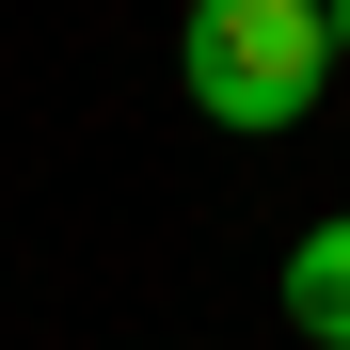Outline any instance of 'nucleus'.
I'll list each match as a JSON object with an SVG mask.
<instances>
[{
  "mask_svg": "<svg viewBox=\"0 0 350 350\" xmlns=\"http://www.w3.org/2000/svg\"><path fill=\"white\" fill-rule=\"evenodd\" d=\"M175 80L207 128H303L334 80V32H319V0H207L175 32Z\"/></svg>",
  "mask_w": 350,
  "mask_h": 350,
  "instance_id": "f257e3e1",
  "label": "nucleus"
},
{
  "mask_svg": "<svg viewBox=\"0 0 350 350\" xmlns=\"http://www.w3.org/2000/svg\"><path fill=\"white\" fill-rule=\"evenodd\" d=\"M286 334H303V350H350V207L303 223V255H286Z\"/></svg>",
  "mask_w": 350,
  "mask_h": 350,
  "instance_id": "f03ea898",
  "label": "nucleus"
},
{
  "mask_svg": "<svg viewBox=\"0 0 350 350\" xmlns=\"http://www.w3.org/2000/svg\"><path fill=\"white\" fill-rule=\"evenodd\" d=\"M319 32H334V64H350V0H334V16H319Z\"/></svg>",
  "mask_w": 350,
  "mask_h": 350,
  "instance_id": "7ed1b4c3",
  "label": "nucleus"
}]
</instances>
